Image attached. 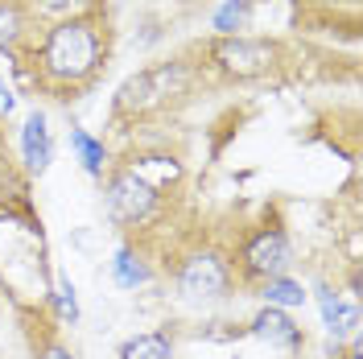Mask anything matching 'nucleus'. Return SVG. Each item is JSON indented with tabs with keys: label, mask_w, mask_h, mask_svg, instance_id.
I'll return each instance as SVG.
<instances>
[{
	"label": "nucleus",
	"mask_w": 363,
	"mask_h": 359,
	"mask_svg": "<svg viewBox=\"0 0 363 359\" xmlns=\"http://www.w3.org/2000/svg\"><path fill=\"white\" fill-rule=\"evenodd\" d=\"M104 62V33L91 17H62L42 42V70L54 83H87Z\"/></svg>",
	"instance_id": "obj_1"
},
{
	"label": "nucleus",
	"mask_w": 363,
	"mask_h": 359,
	"mask_svg": "<svg viewBox=\"0 0 363 359\" xmlns=\"http://www.w3.org/2000/svg\"><path fill=\"white\" fill-rule=\"evenodd\" d=\"M211 58L231 79H260L277 62V45L264 42V38H240V33H231V38H219V42L211 45Z\"/></svg>",
	"instance_id": "obj_2"
},
{
	"label": "nucleus",
	"mask_w": 363,
	"mask_h": 359,
	"mask_svg": "<svg viewBox=\"0 0 363 359\" xmlns=\"http://www.w3.org/2000/svg\"><path fill=\"white\" fill-rule=\"evenodd\" d=\"M178 289L190 302H215L231 289V265L219 252H190L178 269Z\"/></svg>",
	"instance_id": "obj_3"
},
{
	"label": "nucleus",
	"mask_w": 363,
	"mask_h": 359,
	"mask_svg": "<svg viewBox=\"0 0 363 359\" xmlns=\"http://www.w3.org/2000/svg\"><path fill=\"white\" fill-rule=\"evenodd\" d=\"M289 265H294V248H289V236L281 227H264L244 244V272L260 277V281L285 277Z\"/></svg>",
	"instance_id": "obj_4"
},
{
	"label": "nucleus",
	"mask_w": 363,
	"mask_h": 359,
	"mask_svg": "<svg viewBox=\"0 0 363 359\" xmlns=\"http://www.w3.org/2000/svg\"><path fill=\"white\" fill-rule=\"evenodd\" d=\"M108 206L120 223H145L157 206V190L140 178L136 170H124L108 182Z\"/></svg>",
	"instance_id": "obj_5"
},
{
	"label": "nucleus",
	"mask_w": 363,
	"mask_h": 359,
	"mask_svg": "<svg viewBox=\"0 0 363 359\" xmlns=\"http://www.w3.org/2000/svg\"><path fill=\"white\" fill-rule=\"evenodd\" d=\"M182 79H186V74H182V67L140 70V74H133V79L120 87V108H124V112H145V108L161 104V99L178 87Z\"/></svg>",
	"instance_id": "obj_6"
},
{
	"label": "nucleus",
	"mask_w": 363,
	"mask_h": 359,
	"mask_svg": "<svg viewBox=\"0 0 363 359\" xmlns=\"http://www.w3.org/2000/svg\"><path fill=\"white\" fill-rule=\"evenodd\" d=\"M252 335L272 343V347H297L301 343V326L281 306H269V310H260V314L252 318Z\"/></svg>",
	"instance_id": "obj_7"
},
{
	"label": "nucleus",
	"mask_w": 363,
	"mask_h": 359,
	"mask_svg": "<svg viewBox=\"0 0 363 359\" xmlns=\"http://www.w3.org/2000/svg\"><path fill=\"white\" fill-rule=\"evenodd\" d=\"M21 153H25V165L33 174H42L50 158H54V145H50V128H45V116L33 112L25 120V133H21Z\"/></svg>",
	"instance_id": "obj_8"
},
{
	"label": "nucleus",
	"mask_w": 363,
	"mask_h": 359,
	"mask_svg": "<svg viewBox=\"0 0 363 359\" xmlns=\"http://www.w3.org/2000/svg\"><path fill=\"white\" fill-rule=\"evenodd\" d=\"M322 318H326V331L335 338H347L355 326H359V310L347 306L339 293H322Z\"/></svg>",
	"instance_id": "obj_9"
},
{
	"label": "nucleus",
	"mask_w": 363,
	"mask_h": 359,
	"mask_svg": "<svg viewBox=\"0 0 363 359\" xmlns=\"http://www.w3.org/2000/svg\"><path fill=\"white\" fill-rule=\"evenodd\" d=\"M120 359H174V343L165 335H136L120 347Z\"/></svg>",
	"instance_id": "obj_10"
},
{
	"label": "nucleus",
	"mask_w": 363,
	"mask_h": 359,
	"mask_svg": "<svg viewBox=\"0 0 363 359\" xmlns=\"http://www.w3.org/2000/svg\"><path fill=\"white\" fill-rule=\"evenodd\" d=\"M70 145H74V153H79V161H83V170L99 178V174H104V161H108L104 145H99V140H91L83 128H70Z\"/></svg>",
	"instance_id": "obj_11"
},
{
	"label": "nucleus",
	"mask_w": 363,
	"mask_h": 359,
	"mask_svg": "<svg viewBox=\"0 0 363 359\" xmlns=\"http://www.w3.org/2000/svg\"><path fill=\"white\" fill-rule=\"evenodd\" d=\"M264 302L269 306H301L306 302V289L297 281H289V277H269L264 281Z\"/></svg>",
	"instance_id": "obj_12"
},
{
	"label": "nucleus",
	"mask_w": 363,
	"mask_h": 359,
	"mask_svg": "<svg viewBox=\"0 0 363 359\" xmlns=\"http://www.w3.org/2000/svg\"><path fill=\"white\" fill-rule=\"evenodd\" d=\"M21 33H25L21 4H17V0H0V50H9Z\"/></svg>",
	"instance_id": "obj_13"
},
{
	"label": "nucleus",
	"mask_w": 363,
	"mask_h": 359,
	"mask_svg": "<svg viewBox=\"0 0 363 359\" xmlns=\"http://www.w3.org/2000/svg\"><path fill=\"white\" fill-rule=\"evenodd\" d=\"M244 17H248V0H227L223 9L215 13V29H219L223 38H231V33L244 25Z\"/></svg>",
	"instance_id": "obj_14"
},
{
	"label": "nucleus",
	"mask_w": 363,
	"mask_h": 359,
	"mask_svg": "<svg viewBox=\"0 0 363 359\" xmlns=\"http://www.w3.org/2000/svg\"><path fill=\"white\" fill-rule=\"evenodd\" d=\"M145 277H149V272H145V265H136V260H133V252H128V248H124V252H120V256H116V281H120V285H128V289H133V285H140V281H145Z\"/></svg>",
	"instance_id": "obj_15"
},
{
	"label": "nucleus",
	"mask_w": 363,
	"mask_h": 359,
	"mask_svg": "<svg viewBox=\"0 0 363 359\" xmlns=\"http://www.w3.org/2000/svg\"><path fill=\"white\" fill-rule=\"evenodd\" d=\"M79 4L83 0H38V13H45V17H70Z\"/></svg>",
	"instance_id": "obj_16"
},
{
	"label": "nucleus",
	"mask_w": 363,
	"mask_h": 359,
	"mask_svg": "<svg viewBox=\"0 0 363 359\" xmlns=\"http://www.w3.org/2000/svg\"><path fill=\"white\" fill-rule=\"evenodd\" d=\"M58 310H62V318H70V322L79 318V306H74V285H70V281L58 285Z\"/></svg>",
	"instance_id": "obj_17"
},
{
	"label": "nucleus",
	"mask_w": 363,
	"mask_h": 359,
	"mask_svg": "<svg viewBox=\"0 0 363 359\" xmlns=\"http://www.w3.org/2000/svg\"><path fill=\"white\" fill-rule=\"evenodd\" d=\"M38 359H74V355H70V347H62V343H42L38 347Z\"/></svg>",
	"instance_id": "obj_18"
},
{
	"label": "nucleus",
	"mask_w": 363,
	"mask_h": 359,
	"mask_svg": "<svg viewBox=\"0 0 363 359\" xmlns=\"http://www.w3.org/2000/svg\"><path fill=\"white\" fill-rule=\"evenodd\" d=\"M0 112H13V91L0 83Z\"/></svg>",
	"instance_id": "obj_19"
}]
</instances>
